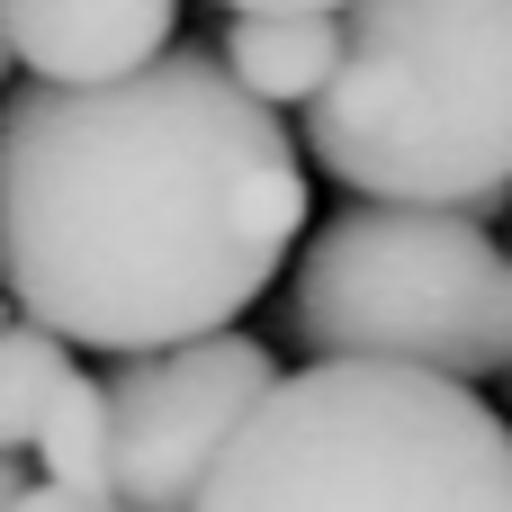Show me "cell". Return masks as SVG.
Listing matches in <instances>:
<instances>
[{
	"label": "cell",
	"instance_id": "obj_12",
	"mask_svg": "<svg viewBox=\"0 0 512 512\" xmlns=\"http://www.w3.org/2000/svg\"><path fill=\"white\" fill-rule=\"evenodd\" d=\"M81 512H135V504H81Z\"/></svg>",
	"mask_w": 512,
	"mask_h": 512
},
{
	"label": "cell",
	"instance_id": "obj_4",
	"mask_svg": "<svg viewBox=\"0 0 512 512\" xmlns=\"http://www.w3.org/2000/svg\"><path fill=\"white\" fill-rule=\"evenodd\" d=\"M288 333L315 360H396L441 378L512 369V252L459 207L360 198L306 234L288 279Z\"/></svg>",
	"mask_w": 512,
	"mask_h": 512
},
{
	"label": "cell",
	"instance_id": "obj_6",
	"mask_svg": "<svg viewBox=\"0 0 512 512\" xmlns=\"http://www.w3.org/2000/svg\"><path fill=\"white\" fill-rule=\"evenodd\" d=\"M180 0H0V36L36 81H117L153 63Z\"/></svg>",
	"mask_w": 512,
	"mask_h": 512
},
{
	"label": "cell",
	"instance_id": "obj_8",
	"mask_svg": "<svg viewBox=\"0 0 512 512\" xmlns=\"http://www.w3.org/2000/svg\"><path fill=\"white\" fill-rule=\"evenodd\" d=\"M36 477H54L81 504H117V468H108V378L72 369L36 423Z\"/></svg>",
	"mask_w": 512,
	"mask_h": 512
},
{
	"label": "cell",
	"instance_id": "obj_2",
	"mask_svg": "<svg viewBox=\"0 0 512 512\" xmlns=\"http://www.w3.org/2000/svg\"><path fill=\"white\" fill-rule=\"evenodd\" d=\"M189 512H512V432L468 378L306 360L270 378Z\"/></svg>",
	"mask_w": 512,
	"mask_h": 512
},
{
	"label": "cell",
	"instance_id": "obj_13",
	"mask_svg": "<svg viewBox=\"0 0 512 512\" xmlns=\"http://www.w3.org/2000/svg\"><path fill=\"white\" fill-rule=\"evenodd\" d=\"M9 63H18V54H9V36H0V72H9Z\"/></svg>",
	"mask_w": 512,
	"mask_h": 512
},
{
	"label": "cell",
	"instance_id": "obj_7",
	"mask_svg": "<svg viewBox=\"0 0 512 512\" xmlns=\"http://www.w3.org/2000/svg\"><path fill=\"white\" fill-rule=\"evenodd\" d=\"M261 108H306L324 90V72L342 63V18L333 9H243L225 27V54H216Z\"/></svg>",
	"mask_w": 512,
	"mask_h": 512
},
{
	"label": "cell",
	"instance_id": "obj_9",
	"mask_svg": "<svg viewBox=\"0 0 512 512\" xmlns=\"http://www.w3.org/2000/svg\"><path fill=\"white\" fill-rule=\"evenodd\" d=\"M72 369H81L72 342H54V333L27 324V315H0V450H9V459L36 450V423H45V405H54V387H63Z\"/></svg>",
	"mask_w": 512,
	"mask_h": 512
},
{
	"label": "cell",
	"instance_id": "obj_11",
	"mask_svg": "<svg viewBox=\"0 0 512 512\" xmlns=\"http://www.w3.org/2000/svg\"><path fill=\"white\" fill-rule=\"evenodd\" d=\"M18 486H27V468H18V459H9V450H0V512L18 504Z\"/></svg>",
	"mask_w": 512,
	"mask_h": 512
},
{
	"label": "cell",
	"instance_id": "obj_1",
	"mask_svg": "<svg viewBox=\"0 0 512 512\" xmlns=\"http://www.w3.org/2000/svg\"><path fill=\"white\" fill-rule=\"evenodd\" d=\"M306 234V162L207 45L0 108V288L72 351L234 333Z\"/></svg>",
	"mask_w": 512,
	"mask_h": 512
},
{
	"label": "cell",
	"instance_id": "obj_5",
	"mask_svg": "<svg viewBox=\"0 0 512 512\" xmlns=\"http://www.w3.org/2000/svg\"><path fill=\"white\" fill-rule=\"evenodd\" d=\"M270 351L252 333H198L171 351H126L108 369V468L117 504L135 512H189L216 477L243 414L270 396Z\"/></svg>",
	"mask_w": 512,
	"mask_h": 512
},
{
	"label": "cell",
	"instance_id": "obj_10",
	"mask_svg": "<svg viewBox=\"0 0 512 512\" xmlns=\"http://www.w3.org/2000/svg\"><path fill=\"white\" fill-rule=\"evenodd\" d=\"M225 9H234V18H243V9H333V18H342L351 0H225Z\"/></svg>",
	"mask_w": 512,
	"mask_h": 512
},
{
	"label": "cell",
	"instance_id": "obj_3",
	"mask_svg": "<svg viewBox=\"0 0 512 512\" xmlns=\"http://www.w3.org/2000/svg\"><path fill=\"white\" fill-rule=\"evenodd\" d=\"M324 180L387 207L495 216L512 189V0H351L306 99Z\"/></svg>",
	"mask_w": 512,
	"mask_h": 512
}]
</instances>
